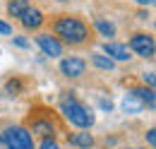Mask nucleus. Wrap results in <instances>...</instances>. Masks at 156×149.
Returning a JSON list of instances; mask_svg holds the SVG:
<instances>
[{"instance_id": "nucleus-1", "label": "nucleus", "mask_w": 156, "mask_h": 149, "mask_svg": "<svg viewBox=\"0 0 156 149\" xmlns=\"http://www.w3.org/2000/svg\"><path fill=\"white\" fill-rule=\"evenodd\" d=\"M53 34L60 43H67V46H84L91 38L87 22L79 19L77 15H58L53 19Z\"/></svg>"}, {"instance_id": "nucleus-2", "label": "nucleus", "mask_w": 156, "mask_h": 149, "mask_svg": "<svg viewBox=\"0 0 156 149\" xmlns=\"http://www.w3.org/2000/svg\"><path fill=\"white\" fill-rule=\"evenodd\" d=\"M60 113H62V118L67 120V123H72V125H77L82 130H89L91 125H94V113L89 111L82 101H77L72 94L67 96H62L60 99Z\"/></svg>"}, {"instance_id": "nucleus-3", "label": "nucleus", "mask_w": 156, "mask_h": 149, "mask_svg": "<svg viewBox=\"0 0 156 149\" xmlns=\"http://www.w3.org/2000/svg\"><path fill=\"white\" fill-rule=\"evenodd\" d=\"M51 113L53 111H46V108H39L36 113H31L27 118V130L34 135H41V137H53L58 132V125Z\"/></svg>"}, {"instance_id": "nucleus-4", "label": "nucleus", "mask_w": 156, "mask_h": 149, "mask_svg": "<svg viewBox=\"0 0 156 149\" xmlns=\"http://www.w3.org/2000/svg\"><path fill=\"white\" fill-rule=\"evenodd\" d=\"M5 147L7 149H34V137L24 125H10L2 132Z\"/></svg>"}, {"instance_id": "nucleus-5", "label": "nucleus", "mask_w": 156, "mask_h": 149, "mask_svg": "<svg viewBox=\"0 0 156 149\" xmlns=\"http://www.w3.org/2000/svg\"><path fill=\"white\" fill-rule=\"evenodd\" d=\"M130 48L135 51L139 58H154V36L151 34H147V31H135L132 36H130Z\"/></svg>"}, {"instance_id": "nucleus-6", "label": "nucleus", "mask_w": 156, "mask_h": 149, "mask_svg": "<svg viewBox=\"0 0 156 149\" xmlns=\"http://www.w3.org/2000/svg\"><path fill=\"white\" fill-rule=\"evenodd\" d=\"M36 46H39L41 51H43V56L48 58H60L62 56V43H60L55 36H51V34H36Z\"/></svg>"}, {"instance_id": "nucleus-7", "label": "nucleus", "mask_w": 156, "mask_h": 149, "mask_svg": "<svg viewBox=\"0 0 156 149\" xmlns=\"http://www.w3.org/2000/svg\"><path fill=\"white\" fill-rule=\"evenodd\" d=\"M60 72L65 74V77H70V79H77V77H82V74L87 72V63L77 56L62 58L60 60Z\"/></svg>"}, {"instance_id": "nucleus-8", "label": "nucleus", "mask_w": 156, "mask_h": 149, "mask_svg": "<svg viewBox=\"0 0 156 149\" xmlns=\"http://www.w3.org/2000/svg\"><path fill=\"white\" fill-rule=\"evenodd\" d=\"M103 56H108L113 63H127L130 58H132V53H130V48L125 46V43H118V41H106L103 43Z\"/></svg>"}, {"instance_id": "nucleus-9", "label": "nucleus", "mask_w": 156, "mask_h": 149, "mask_svg": "<svg viewBox=\"0 0 156 149\" xmlns=\"http://www.w3.org/2000/svg\"><path fill=\"white\" fill-rule=\"evenodd\" d=\"M43 22H46L43 12H41L39 7H34V5H29V7L22 12V17H20V24L24 27V29H29V31H36Z\"/></svg>"}, {"instance_id": "nucleus-10", "label": "nucleus", "mask_w": 156, "mask_h": 149, "mask_svg": "<svg viewBox=\"0 0 156 149\" xmlns=\"http://www.w3.org/2000/svg\"><path fill=\"white\" fill-rule=\"evenodd\" d=\"M67 142L72 144V147L77 149H91L94 147V137H91V132H75V135H67Z\"/></svg>"}, {"instance_id": "nucleus-11", "label": "nucleus", "mask_w": 156, "mask_h": 149, "mask_svg": "<svg viewBox=\"0 0 156 149\" xmlns=\"http://www.w3.org/2000/svg\"><path fill=\"white\" fill-rule=\"evenodd\" d=\"M130 94H132V96H137V99H139V101H142L144 106L154 108V101H156V96H154V89H151V87H135V89H132Z\"/></svg>"}, {"instance_id": "nucleus-12", "label": "nucleus", "mask_w": 156, "mask_h": 149, "mask_svg": "<svg viewBox=\"0 0 156 149\" xmlns=\"http://www.w3.org/2000/svg\"><path fill=\"white\" fill-rule=\"evenodd\" d=\"M91 63H94V67H96V70H103V72L115 70V63H113L108 56H103V53H94V56H91Z\"/></svg>"}, {"instance_id": "nucleus-13", "label": "nucleus", "mask_w": 156, "mask_h": 149, "mask_svg": "<svg viewBox=\"0 0 156 149\" xmlns=\"http://www.w3.org/2000/svg\"><path fill=\"white\" fill-rule=\"evenodd\" d=\"M94 27H96V31L101 34V36H106V38H113V36H115V24L108 22V19H101V17H98L96 22H94Z\"/></svg>"}, {"instance_id": "nucleus-14", "label": "nucleus", "mask_w": 156, "mask_h": 149, "mask_svg": "<svg viewBox=\"0 0 156 149\" xmlns=\"http://www.w3.org/2000/svg\"><path fill=\"white\" fill-rule=\"evenodd\" d=\"M29 5H31L29 0H10V2H7V15H10V17H15V19H20L22 12H24Z\"/></svg>"}, {"instance_id": "nucleus-15", "label": "nucleus", "mask_w": 156, "mask_h": 149, "mask_svg": "<svg viewBox=\"0 0 156 149\" xmlns=\"http://www.w3.org/2000/svg\"><path fill=\"white\" fill-rule=\"evenodd\" d=\"M22 89H24V79L22 77H12V79L5 82V92L10 94V96H20Z\"/></svg>"}, {"instance_id": "nucleus-16", "label": "nucleus", "mask_w": 156, "mask_h": 149, "mask_svg": "<svg viewBox=\"0 0 156 149\" xmlns=\"http://www.w3.org/2000/svg\"><path fill=\"white\" fill-rule=\"evenodd\" d=\"M122 108H125V113H139L142 108H144V104H142L137 96L127 94V96H125V101H122Z\"/></svg>"}, {"instance_id": "nucleus-17", "label": "nucleus", "mask_w": 156, "mask_h": 149, "mask_svg": "<svg viewBox=\"0 0 156 149\" xmlns=\"http://www.w3.org/2000/svg\"><path fill=\"white\" fill-rule=\"evenodd\" d=\"M39 149H60V144H58L55 137H43L41 144H39Z\"/></svg>"}, {"instance_id": "nucleus-18", "label": "nucleus", "mask_w": 156, "mask_h": 149, "mask_svg": "<svg viewBox=\"0 0 156 149\" xmlns=\"http://www.w3.org/2000/svg\"><path fill=\"white\" fill-rule=\"evenodd\" d=\"M0 34H5V36H7V34H12V24H7V22H2V19H0Z\"/></svg>"}, {"instance_id": "nucleus-19", "label": "nucleus", "mask_w": 156, "mask_h": 149, "mask_svg": "<svg viewBox=\"0 0 156 149\" xmlns=\"http://www.w3.org/2000/svg\"><path fill=\"white\" fill-rule=\"evenodd\" d=\"M142 79H144V84H149V87L154 89V72H144V77H142Z\"/></svg>"}, {"instance_id": "nucleus-20", "label": "nucleus", "mask_w": 156, "mask_h": 149, "mask_svg": "<svg viewBox=\"0 0 156 149\" xmlns=\"http://www.w3.org/2000/svg\"><path fill=\"white\" fill-rule=\"evenodd\" d=\"M15 46H20V48H29V41H27L24 36H17V38H15Z\"/></svg>"}, {"instance_id": "nucleus-21", "label": "nucleus", "mask_w": 156, "mask_h": 149, "mask_svg": "<svg viewBox=\"0 0 156 149\" xmlns=\"http://www.w3.org/2000/svg\"><path fill=\"white\" fill-rule=\"evenodd\" d=\"M147 140H149V144H151V147L156 144V135H154V130H149V132H147Z\"/></svg>"}, {"instance_id": "nucleus-22", "label": "nucleus", "mask_w": 156, "mask_h": 149, "mask_svg": "<svg viewBox=\"0 0 156 149\" xmlns=\"http://www.w3.org/2000/svg\"><path fill=\"white\" fill-rule=\"evenodd\" d=\"M137 5H154V0H135Z\"/></svg>"}, {"instance_id": "nucleus-23", "label": "nucleus", "mask_w": 156, "mask_h": 149, "mask_svg": "<svg viewBox=\"0 0 156 149\" xmlns=\"http://www.w3.org/2000/svg\"><path fill=\"white\" fill-rule=\"evenodd\" d=\"M0 144H5V140H2V135H0Z\"/></svg>"}, {"instance_id": "nucleus-24", "label": "nucleus", "mask_w": 156, "mask_h": 149, "mask_svg": "<svg viewBox=\"0 0 156 149\" xmlns=\"http://www.w3.org/2000/svg\"><path fill=\"white\" fill-rule=\"evenodd\" d=\"M130 149H139V147H130Z\"/></svg>"}]
</instances>
